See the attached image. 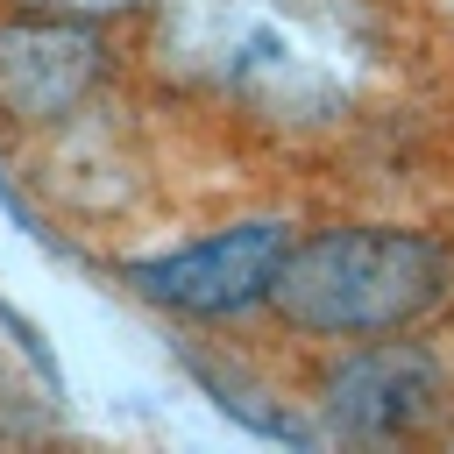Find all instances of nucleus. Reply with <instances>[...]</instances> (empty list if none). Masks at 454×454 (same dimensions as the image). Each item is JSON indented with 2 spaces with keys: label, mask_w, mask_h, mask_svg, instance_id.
<instances>
[{
  "label": "nucleus",
  "mask_w": 454,
  "mask_h": 454,
  "mask_svg": "<svg viewBox=\"0 0 454 454\" xmlns=\"http://www.w3.org/2000/svg\"><path fill=\"white\" fill-rule=\"evenodd\" d=\"M284 255H291L284 220H241V227H220V234L184 241L170 255L128 262V284L149 305H170V312H192V319H227V312H248L277 291Z\"/></svg>",
  "instance_id": "3"
},
{
  "label": "nucleus",
  "mask_w": 454,
  "mask_h": 454,
  "mask_svg": "<svg viewBox=\"0 0 454 454\" xmlns=\"http://www.w3.org/2000/svg\"><path fill=\"white\" fill-rule=\"evenodd\" d=\"M92 78H99V43L85 21L35 7L0 21V106L14 121H57L92 92Z\"/></svg>",
  "instance_id": "4"
},
{
  "label": "nucleus",
  "mask_w": 454,
  "mask_h": 454,
  "mask_svg": "<svg viewBox=\"0 0 454 454\" xmlns=\"http://www.w3.org/2000/svg\"><path fill=\"white\" fill-rule=\"evenodd\" d=\"M447 248L419 227H319L291 241L270 305L298 333H397L447 291Z\"/></svg>",
  "instance_id": "2"
},
{
  "label": "nucleus",
  "mask_w": 454,
  "mask_h": 454,
  "mask_svg": "<svg viewBox=\"0 0 454 454\" xmlns=\"http://www.w3.org/2000/svg\"><path fill=\"white\" fill-rule=\"evenodd\" d=\"M163 57L277 128H326L383 71L369 0H163Z\"/></svg>",
  "instance_id": "1"
},
{
  "label": "nucleus",
  "mask_w": 454,
  "mask_h": 454,
  "mask_svg": "<svg viewBox=\"0 0 454 454\" xmlns=\"http://www.w3.org/2000/svg\"><path fill=\"white\" fill-rule=\"evenodd\" d=\"M14 7H35V14H71V21H106V14H128L142 0H14Z\"/></svg>",
  "instance_id": "6"
},
{
  "label": "nucleus",
  "mask_w": 454,
  "mask_h": 454,
  "mask_svg": "<svg viewBox=\"0 0 454 454\" xmlns=\"http://www.w3.org/2000/svg\"><path fill=\"white\" fill-rule=\"evenodd\" d=\"M433 397H440V369L404 340L348 355L326 383V411L340 433H404Z\"/></svg>",
  "instance_id": "5"
}]
</instances>
